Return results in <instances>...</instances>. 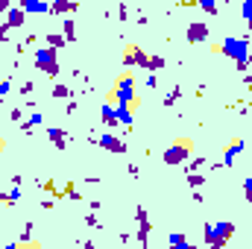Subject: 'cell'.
I'll list each match as a JSON object with an SVG mask.
<instances>
[{
	"label": "cell",
	"mask_w": 252,
	"mask_h": 249,
	"mask_svg": "<svg viewBox=\"0 0 252 249\" xmlns=\"http://www.w3.org/2000/svg\"><path fill=\"white\" fill-rule=\"evenodd\" d=\"M21 182H15V187H12V190H9V196H6V199H9V202H18V199H21Z\"/></svg>",
	"instance_id": "18"
},
{
	"label": "cell",
	"mask_w": 252,
	"mask_h": 249,
	"mask_svg": "<svg viewBox=\"0 0 252 249\" xmlns=\"http://www.w3.org/2000/svg\"><path fill=\"white\" fill-rule=\"evenodd\" d=\"M220 50H223L226 56H232L241 67L250 64V44H247V38H223V47H220Z\"/></svg>",
	"instance_id": "1"
},
{
	"label": "cell",
	"mask_w": 252,
	"mask_h": 249,
	"mask_svg": "<svg viewBox=\"0 0 252 249\" xmlns=\"http://www.w3.org/2000/svg\"><path fill=\"white\" fill-rule=\"evenodd\" d=\"M6 94H9V82H0V100H3Z\"/></svg>",
	"instance_id": "21"
},
{
	"label": "cell",
	"mask_w": 252,
	"mask_h": 249,
	"mask_svg": "<svg viewBox=\"0 0 252 249\" xmlns=\"http://www.w3.org/2000/svg\"><path fill=\"white\" fill-rule=\"evenodd\" d=\"M41 121H44V118H41L38 112H32V115H30V121H27V129H32V126H41Z\"/></svg>",
	"instance_id": "16"
},
{
	"label": "cell",
	"mask_w": 252,
	"mask_h": 249,
	"mask_svg": "<svg viewBox=\"0 0 252 249\" xmlns=\"http://www.w3.org/2000/svg\"><path fill=\"white\" fill-rule=\"evenodd\" d=\"M205 35H208V27L205 24H190V30H188V41H205Z\"/></svg>",
	"instance_id": "9"
},
{
	"label": "cell",
	"mask_w": 252,
	"mask_h": 249,
	"mask_svg": "<svg viewBox=\"0 0 252 249\" xmlns=\"http://www.w3.org/2000/svg\"><path fill=\"white\" fill-rule=\"evenodd\" d=\"M103 121L106 124H118V109L115 106H103Z\"/></svg>",
	"instance_id": "13"
},
{
	"label": "cell",
	"mask_w": 252,
	"mask_h": 249,
	"mask_svg": "<svg viewBox=\"0 0 252 249\" xmlns=\"http://www.w3.org/2000/svg\"><path fill=\"white\" fill-rule=\"evenodd\" d=\"M232 232H235V226H232L229 220H223V223H211V226H205V241H208L211 247H223V244L232 238Z\"/></svg>",
	"instance_id": "2"
},
{
	"label": "cell",
	"mask_w": 252,
	"mask_h": 249,
	"mask_svg": "<svg viewBox=\"0 0 252 249\" xmlns=\"http://www.w3.org/2000/svg\"><path fill=\"white\" fill-rule=\"evenodd\" d=\"M47 41H50V47H62V35H50Z\"/></svg>",
	"instance_id": "20"
},
{
	"label": "cell",
	"mask_w": 252,
	"mask_h": 249,
	"mask_svg": "<svg viewBox=\"0 0 252 249\" xmlns=\"http://www.w3.org/2000/svg\"><path fill=\"white\" fill-rule=\"evenodd\" d=\"M124 59L129 64H144V67H147V62H150V56H147L144 50H138V47H129V50L124 53Z\"/></svg>",
	"instance_id": "8"
},
{
	"label": "cell",
	"mask_w": 252,
	"mask_h": 249,
	"mask_svg": "<svg viewBox=\"0 0 252 249\" xmlns=\"http://www.w3.org/2000/svg\"><path fill=\"white\" fill-rule=\"evenodd\" d=\"M238 153H244V141H232V144L226 147V153H223V164H226V167H232V164H235V158H238Z\"/></svg>",
	"instance_id": "7"
},
{
	"label": "cell",
	"mask_w": 252,
	"mask_h": 249,
	"mask_svg": "<svg viewBox=\"0 0 252 249\" xmlns=\"http://www.w3.org/2000/svg\"><path fill=\"white\" fill-rule=\"evenodd\" d=\"M188 150H190V144H188V141H179V144L167 147V153H164V161H167V164H179V161H185Z\"/></svg>",
	"instance_id": "4"
},
{
	"label": "cell",
	"mask_w": 252,
	"mask_h": 249,
	"mask_svg": "<svg viewBox=\"0 0 252 249\" xmlns=\"http://www.w3.org/2000/svg\"><path fill=\"white\" fill-rule=\"evenodd\" d=\"M50 141H53V144H59V147H64V135H62V129H50Z\"/></svg>",
	"instance_id": "14"
},
{
	"label": "cell",
	"mask_w": 252,
	"mask_h": 249,
	"mask_svg": "<svg viewBox=\"0 0 252 249\" xmlns=\"http://www.w3.org/2000/svg\"><path fill=\"white\" fill-rule=\"evenodd\" d=\"M244 187H247V196L252 199V179H244Z\"/></svg>",
	"instance_id": "22"
},
{
	"label": "cell",
	"mask_w": 252,
	"mask_h": 249,
	"mask_svg": "<svg viewBox=\"0 0 252 249\" xmlns=\"http://www.w3.org/2000/svg\"><path fill=\"white\" fill-rule=\"evenodd\" d=\"M100 147H106V150H115V153H121V150H124V144H121L115 135H109V132H103V135H100Z\"/></svg>",
	"instance_id": "10"
},
{
	"label": "cell",
	"mask_w": 252,
	"mask_h": 249,
	"mask_svg": "<svg viewBox=\"0 0 252 249\" xmlns=\"http://www.w3.org/2000/svg\"><path fill=\"white\" fill-rule=\"evenodd\" d=\"M167 241H170V247H188V241H185V235H170Z\"/></svg>",
	"instance_id": "15"
},
{
	"label": "cell",
	"mask_w": 252,
	"mask_h": 249,
	"mask_svg": "<svg viewBox=\"0 0 252 249\" xmlns=\"http://www.w3.org/2000/svg\"><path fill=\"white\" fill-rule=\"evenodd\" d=\"M118 100H121V106H135V82H132V76L126 73L118 79Z\"/></svg>",
	"instance_id": "3"
},
{
	"label": "cell",
	"mask_w": 252,
	"mask_h": 249,
	"mask_svg": "<svg viewBox=\"0 0 252 249\" xmlns=\"http://www.w3.org/2000/svg\"><path fill=\"white\" fill-rule=\"evenodd\" d=\"M24 15H27L24 9H15V12H9V21H6V24H9V27H21V24H24Z\"/></svg>",
	"instance_id": "12"
},
{
	"label": "cell",
	"mask_w": 252,
	"mask_h": 249,
	"mask_svg": "<svg viewBox=\"0 0 252 249\" xmlns=\"http://www.w3.org/2000/svg\"><path fill=\"white\" fill-rule=\"evenodd\" d=\"M118 109V124H124V126H132V106H115Z\"/></svg>",
	"instance_id": "11"
},
{
	"label": "cell",
	"mask_w": 252,
	"mask_h": 249,
	"mask_svg": "<svg viewBox=\"0 0 252 249\" xmlns=\"http://www.w3.org/2000/svg\"><path fill=\"white\" fill-rule=\"evenodd\" d=\"M205 12H217V0H196Z\"/></svg>",
	"instance_id": "17"
},
{
	"label": "cell",
	"mask_w": 252,
	"mask_h": 249,
	"mask_svg": "<svg viewBox=\"0 0 252 249\" xmlns=\"http://www.w3.org/2000/svg\"><path fill=\"white\" fill-rule=\"evenodd\" d=\"M244 21L252 24V0H244Z\"/></svg>",
	"instance_id": "19"
},
{
	"label": "cell",
	"mask_w": 252,
	"mask_h": 249,
	"mask_svg": "<svg viewBox=\"0 0 252 249\" xmlns=\"http://www.w3.org/2000/svg\"><path fill=\"white\" fill-rule=\"evenodd\" d=\"M35 62H38V67H44V70H56V47L38 50L35 53Z\"/></svg>",
	"instance_id": "5"
},
{
	"label": "cell",
	"mask_w": 252,
	"mask_h": 249,
	"mask_svg": "<svg viewBox=\"0 0 252 249\" xmlns=\"http://www.w3.org/2000/svg\"><path fill=\"white\" fill-rule=\"evenodd\" d=\"M21 9L27 15H47L50 12V3H44V0H21Z\"/></svg>",
	"instance_id": "6"
}]
</instances>
